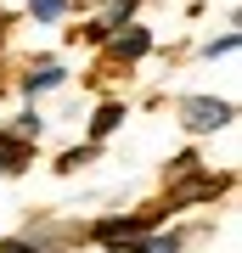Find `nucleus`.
<instances>
[{"instance_id": "0eeeda50", "label": "nucleus", "mask_w": 242, "mask_h": 253, "mask_svg": "<svg viewBox=\"0 0 242 253\" xmlns=\"http://www.w3.org/2000/svg\"><path fill=\"white\" fill-rule=\"evenodd\" d=\"M28 6H34L40 23H56V17H62V0H28Z\"/></svg>"}, {"instance_id": "f257e3e1", "label": "nucleus", "mask_w": 242, "mask_h": 253, "mask_svg": "<svg viewBox=\"0 0 242 253\" xmlns=\"http://www.w3.org/2000/svg\"><path fill=\"white\" fill-rule=\"evenodd\" d=\"M180 118H186V129H220V124H231V107L225 101H208V96H192V101H180Z\"/></svg>"}, {"instance_id": "9d476101", "label": "nucleus", "mask_w": 242, "mask_h": 253, "mask_svg": "<svg viewBox=\"0 0 242 253\" xmlns=\"http://www.w3.org/2000/svg\"><path fill=\"white\" fill-rule=\"evenodd\" d=\"M0 28H6V11H0Z\"/></svg>"}, {"instance_id": "423d86ee", "label": "nucleus", "mask_w": 242, "mask_h": 253, "mask_svg": "<svg viewBox=\"0 0 242 253\" xmlns=\"http://www.w3.org/2000/svg\"><path fill=\"white\" fill-rule=\"evenodd\" d=\"M51 84H62V68H51V62H45V68L28 73V90H51Z\"/></svg>"}, {"instance_id": "f03ea898", "label": "nucleus", "mask_w": 242, "mask_h": 253, "mask_svg": "<svg viewBox=\"0 0 242 253\" xmlns=\"http://www.w3.org/2000/svg\"><path fill=\"white\" fill-rule=\"evenodd\" d=\"M152 219H158V214H141V219H107V225H101L96 236H101L107 248H118V242H135V236H141L146 225H152Z\"/></svg>"}, {"instance_id": "7ed1b4c3", "label": "nucleus", "mask_w": 242, "mask_h": 253, "mask_svg": "<svg viewBox=\"0 0 242 253\" xmlns=\"http://www.w3.org/2000/svg\"><path fill=\"white\" fill-rule=\"evenodd\" d=\"M23 158H28V135H0V174L23 169Z\"/></svg>"}, {"instance_id": "39448f33", "label": "nucleus", "mask_w": 242, "mask_h": 253, "mask_svg": "<svg viewBox=\"0 0 242 253\" xmlns=\"http://www.w3.org/2000/svg\"><path fill=\"white\" fill-rule=\"evenodd\" d=\"M130 248H141V253H180V242H175V236H135Z\"/></svg>"}, {"instance_id": "6e6552de", "label": "nucleus", "mask_w": 242, "mask_h": 253, "mask_svg": "<svg viewBox=\"0 0 242 253\" xmlns=\"http://www.w3.org/2000/svg\"><path fill=\"white\" fill-rule=\"evenodd\" d=\"M118 118H124V107H101V113H96V135H107V129H118Z\"/></svg>"}, {"instance_id": "20e7f679", "label": "nucleus", "mask_w": 242, "mask_h": 253, "mask_svg": "<svg viewBox=\"0 0 242 253\" xmlns=\"http://www.w3.org/2000/svg\"><path fill=\"white\" fill-rule=\"evenodd\" d=\"M146 45H152V40H146V28H124V34L113 40V51H118V56H141Z\"/></svg>"}, {"instance_id": "1a4fd4ad", "label": "nucleus", "mask_w": 242, "mask_h": 253, "mask_svg": "<svg viewBox=\"0 0 242 253\" xmlns=\"http://www.w3.org/2000/svg\"><path fill=\"white\" fill-rule=\"evenodd\" d=\"M0 253H40L34 242H0Z\"/></svg>"}]
</instances>
